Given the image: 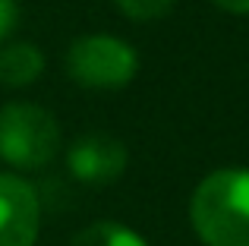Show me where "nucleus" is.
<instances>
[{"label":"nucleus","mask_w":249,"mask_h":246,"mask_svg":"<svg viewBox=\"0 0 249 246\" xmlns=\"http://www.w3.org/2000/svg\"><path fill=\"white\" fill-rule=\"evenodd\" d=\"M189 224L205 246H249V167H221L199 180Z\"/></svg>","instance_id":"obj_1"},{"label":"nucleus","mask_w":249,"mask_h":246,"mask_svg":"<svg viewBox=\"0 0 249 246\" xmlns=\"http://www.w3.org/2000/svg\"><path fill=\"white\" fill-rule=\"evenodd\" d=\"M60 123L41 105L10 101L0 107V158L19 171H38L60 152Z\"/></svg>","instance_id":"obj_2"},{"label":"nucleus","mask_w":249,"mask_h":246,"mask_svg":"<svg viewBox=\"0 0 249 246\" xmlns=\"http://www.w3.org/2000/svg\"><path fill=\"white\" fill-rule=\"evenodd\" d=\"M139 73L133 44L114 35H82L67 51V76L85 88H123Z\"/></svg>","instance_id":"obj_3"},{"label":"nucleus","mask_w":249,"mask_h":246,"mask_svg":"<svg viewBox=\"0 0 249 246\" xmlns=\"http://www.w3.org/2000/svg\"><path fill=\"white\" fill-rule=\"evenodd\" d=\"M41 230V202L29 180L0 174V246H35Z\"/></svg>","instance_id":"obj_4"},{"label":"nucleus","mask_w":249,"mask_h":246,"mask_svg":"<svg viewBox=\"0 0 249 246\" xmlns=\"http://www.w3.org/2000/svg\"><path fill=\"white\" fill-rule=\"evenodd\" d=\"M129 164V155H126V145L120 139L107 133H89V136H79V139L70 145L67 152V167L76 180L89 186H107L114 180L123 177Z\"/></svg>","instance_id":"obj_5"},{"label":"nucleus","mask_w":249,"mask_h":246,"mask_svg":"<svg viewBox=\"0 0 249 246\" xmlns=\"http://www.w3.org/2000/svg\"><path fill=\"white\" fill-rule=\"evenodd\" d=\"M44 73V54L32 41H13L0 48V82L10 88L32 86Z\"/></svg>","instance_id":"obj_6"},{"label":"nucleus","mask_w":249,"mask_h":246,"mask_svg":"<svg viewBox=\"0 0 249 246\" xmlns=\"http://www.w3.org/2000/svg\"><path fill=\"white\" fill-rule=\"evenodd\" d=\"M70 246H148V240L139 237L136 230H129L126 224L95 221V224H89V228H82L79 234L70 240Z\"/></svg>","instance_id":"obj_7"},{"label":"nucleus","mask_w":249,"mask_h":246,"mask_svg":"<svg viewBox=\"0 0 249 246\" xmlns=\"http://www.w3.org/2000/svg\"><path fill=\"white\" fill-rule=\"evenodd\" d=\"M177 0H114V6L133 22H155L174 10Z\"/></svg>","instance_id":"obj_8"},{"label":"nucleus","mask_w":249,"mask_h":246,"mask_svg":"<svg viewBox=\"0 0 249 246\" xmlns=\"http://www.w3.org/2000/svg\"><path fill=\"white\" fill-rule=\"evenodd\" d=\"M16 22H19V6H16V0H0V41H6V38L13 35Z\"/></svg>","instance_id":"obj_9"},{"label":"nucleus","mask_w":249,"mask_h":246,"mask_svg":"<svg viewBox=\"0 0 249 246\" xmlns=\"http://www.w3.org/2000/svg\"><path fill=\"white\" fill-rule=\"evenodd\" d=\"M214 6H221V10L227 13H240V16H249V0H212Z\"/></svg>","instance_id":"obj_10"}]
</instances>
